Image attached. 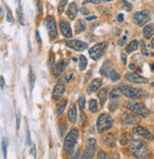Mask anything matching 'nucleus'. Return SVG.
Instances as JSON below:
<instances>
[{
    "instance_id": "obj_1",
    "label": "nucleus",
    "mask_w": 154,
    "mask_h": 159,
    "mask_svg": "<svg viewBox=\"0 0 154 159\" xmlns=\"http://www.w3.org/2000/svg\"><path fill=\"white\" fill-rule=\"evenodd\" d=\"M129 152L132 156L139 159H145L150 156V152L148 150L147 144L145 141L140 140V139H135V140H132L130 142Z\"/></svg>"
},
{
    "instance_id": "obj_2",
    "label": "nucleus",
    "mask_w": 154,
    "mask_h": 159,
    "mask_svg": "<svg viewBox=\"0 0 154 159\" xmlns=\"http://www.w3.org/2000/svg\"><path fill=\"white\" fill-rule=\"evenodd\" d=\"M79 138V132L77 129H71L70 133L67 134L64 141V150L68 154L71 155L74 152L75 145L77 144Z\"/></svg>"
},
{
    "instance_id": "obj_3",
    "label": "nucleus",
    "mask_w": 154,
    "mask_h": 159,
    "mask_svg": "<svg viewBox=\"0 0 154 159\" xmlns=\"http://www.w3.org/2000/svg\"><path fill=\"white\" fill-rule=\"evenodd\" d=\"M120 89H121V92L123 95H125L127 98H132V99H140V98H147L148 96V93L146 90L140 89V88H133L131 86L123 85L120 87Z\"/></svg>"
},
{
    "instance_id": "obj_4",
    "label": "nucleus",
    "mask_w": 154,
    "mask_h": 159,
    "mask_svg": "<svg viewBox=\"0 0 154 159\" xmlns=\"http://www.w3.org/2000/svg\"><path fill=\"white\" fill-rule=\"evenodd\" d=\"M97 131L99 134H102L108 130H109L113 126V118L110 115L107 113H103L98 116L97 119Z\"/></svg>"
},
{
    "instance_id": "obj_5",
    "label": "nucleus",
    "mask_w": 154,
    "mask_h": 159,
    "mask_svg": "<svg viewBox=\"0 0 154 159\" xmlns=\"http://www.w3.org/2000/svg\"><path fill=\"white\" fill-rule=\"evenodd\" d=\"M125 107L135 113L136 115L141 116L142 117H147L150 115L149 110L146 107V105L144 103H139V102H125Z\"/></svg>"
},
{
    "instance_id": "obj_6",
    "label": "nucleus",
    "mask_w": 154,
    "mask_h": 159,
    "mask_svg": "<svg viewBox=\"0 0 154 159\" xmlns=\"http://www.w3.org/2000/svg\"><path fill=\"white\" fill-rule=\"evenodd\" d=\"M107 48H108V45L106 42H103V43H98L94 45L91 48L89 49V54L90 56V58L94 61H97L99 60L106 52L107 50Z\"/></svg>"
},
{
    "instance_id": "obj_7",
    "label": "nucleus",
    "mask_w": 154,
    "mask_h": 159,
    "mask_svg": "<svg viewBox=\"0 0 154 159\" xmlns=\"http://www.w3.org/2000/svg\"><path fill=\"white\" fill-rule=\"evenodd\" d=\"M150 20V15L147 11H141L134 14L133 16V21L138 27L145 26Z\"/></svg>"
},
{
    "instance_id": "obj_8",
    "label": "nucleus",
    "mask_w": 154,
    "mask_h": 159,
    "mask_svg": "<svg viewBox=\"0 0 154 159\" xmlns=\"http://www.w3.org/2000/svg\"><path fill=\"white\" fill-rule=\"evenodd\" d=\"M96 145H97L96 139L89 138V140H88L87 148H86V150L84 151V152L82 154V158H84V159H91V158H93L94 155H95Z\"/></svg>"
},
{
    "instance_id": "obj_9",
    "label": "nucleus",
    "mask_w": 154,
    "mask_h": 159,
    "mask_svg": "<svg viewBox=\"0 0 154 159\" xmlns=\"http://www.w3.org/2000/svg\"><path fill=\"white\" fill-rule=\"evenodd\" d=\"M121 120L124 125H138L140 123V117L136 115L125 112L122 115Z\"/></svg>"
},
{
    "instance_id": "obj_10",
    "label": "nucleus",
    "mask_w": 154,
    "mask_h": 159,
    "mask_svg": "<svg viewBox=\"0 0 154 159\" xmlns=\"http://www.w3.org/2000/svg\"><path fill=\"white\" fill-rule=\"evenodd\" d=\"M45 25L49 32V36L51 39H54L57 36V28H56V23L55 20L52 16L46 18L45 20Z\"/></svg>"
},
{
    "instance_id": "obj_11",
    "label": "nucleus",
    "mask_w": 154,
    "mask_h": 159,
    "mask_svg": "<svg viewBox=\"0 0 154 159\" xmlns=\"http://www.w3.org/2000/svg\"><path fill=\"white\" fill-rule=\"evenodd\" d=\"M66 46L76 51H83L85 49H88L89 48V45L87 43L79 41V40H70V41L66 42Z\"/></svg>"
},
{
    "instance_id": "obj_12",
    "label": "nucleus",
    "mask_w": 154,
    "mask_h": 159,
    "mask_svg": "<svg viewBox=\"0 0 154 159\" xmlns=\"http://www.w3.org/2000/svg\"><path fill=\"white\" fill-rule=\"evenodd\" d=\"M126 79L128 80V82L130 83H133V84H147L148 82V80L145 77H142L140 76L139 74L135 73V72H130V73H128L126 75Z\"/></svg>"
},
{
    "instance_id": "obj_13",
    "label": "nucleus",
    "mask_w": 154,
    "mask_h": 159,
    "mask_svg": "<svg viewBox=\"0 0 154 159\" xmlns=\"http://www.w3.org/2000/svg\"><path fill=\"white\" fill-rule=\"evenodd\" d=\"M65 90H66V86H65L64 83L59 82L58 84H56V85L54 86V88L52 90V98L54 99V101L58 102L59 99L63 97Z\"/></svg>"
},
{
    "instance_id": "obj_14",
    "label": "nucleus",
    "mask_w": 154,
    "mask_h": 159,
    "mask_svg": "<svg viewBox=\"0 0 154 159\" xmlns=\"http://www.w3.org/2000/svg\"><path fill=\"white\" fill-rule=\"evenodd\" d=\"M132 132H133L134 134H137V135H140V136H142V137L147 139V140H153V139H154L153 134H152L148 130H147L146 128H143V127H141V126H136V127H134L133 130H132Z\"/></svg>"
},
{
    "instance_id": "obj_15",
    "label": "nucleus",
    "mask_w": 154,
    "mask_h": 159,
    "mask_svg": "<svg viewBox=\"0 0 154 159\" xmlns=\"http://www.w3.org/2000/svg\"><path fill=\"white\" fill-rule=\"evenodd\" d=\"M67 66H68V61H67V60H65V59L60 60V61L54 66V74H55V76L60 78L63 75Z\"/></svg>"
},
{
    "instance_id": "obj_16",
    "label": "nucleus",
    "mask_w": 154,
    "mask_h": 159,
    "mask_svg": "<svg viewBox=\"0 0 154 159\" xmlns=\"http://www.w3.org/2000/svg\"><path fill=\"white\" fill-rule=\"evenodd\" d=\"M59 27H60L61 33L63 34L64 37H66V38H71L72 37V31H71L70 26L67 21H61Z\"/></svg>"
},
{
    "instance_id": "obj_17",
    "label": "nucleus",
    "mask_w": 154,
    "mask_h": 159,
    "mask_svg": "<svg viewBox=\"0 0 154 159\" xmlns=\"http://www.w3.org/2000/svg\"><path fill=\"white\" fill-rule=\"evenodd\" d=\"M101 85H102V80L101 79H94V80H92V82L89 85L88 93L89 94H92V93L96 92L101 87Z\"/></svg>"
},
{
    "instance_id": "obj_18",
    "label": "nucleus",
    "mask_w": 154,
    "mask_h": 159,
    "mask_svg": "<svg viewBox=\"0 0 154 159\" xmlns=\"http://www.w3.org/2000/svg\"><path fill=\"white\" fill-rule=\"evenodd\" d=\"M102 141L108 148H113L115 146V143H116V140H115L114 135L111 134H104V136L102 137Z\"/></svg>"
},
{
    "instance_id": "obj_19",
    "label": "nucleus",
    "mask_w": 154,
    "mask_h": 159,
    "mask_svg": "<svg viewBox=\"0 0 154 159\" xmlns=\"http://www.w3.org/2000/svg\"><path fill=\"white\" fill-rule=\"evenodd\" d=\"M77 12H78V7H77V4L75 2H72L69 5V8H68V11H67V14H68V17L70 19V20H73L76 15H77Z\"/></svg>"
},
{
    "instance_id": "obj_20",
    "label": "nucleus",
    "mask_w": 154,
    "mask_h": 159,
    "mask_svg": "<svg viewBox=\"0 0 154 159\" xmlns=\"http://www.w3.org/2000/svg\"><path fill=\"white\" fill-rule=\"evenodd\" d=\"M111 70H112L111 69V63H110L109 60H107V61L104 62V64L102 65V66L100 68V74L105 76V77H108Z\"/></svg>"
},
{
    "instance_id": "obj_21",
    "label": "nucleus",
    "mask_w": 154,
    "mask_h": 159,
    "mask_svg": "<svg viewBox=\"0 0 154 159\" xmlns=\"http://www.w3.org/2000/svg\"><path fill=\"white\" fill-rule=\"evenodd\" d=\"M68 118L70 123H75L77 119V111H76V106L74 104L70 105L69 113H68Z\"/></svg>"
},
{
    "instance_id": "obj_22",
    "label": "nucleus",
    "mask_w": 154,
    "mask_h": 159,
    "mask_svg": "<svg viewBox=\"0 0 154 159\" xmlns=\"http://www.w3.org/2000/svg\"><path fill=\"white\" fill-rule=\"evenodd\" d=\"M143 34L145 38L150 39L154 35V24H149V25L145 26L143 30Z\"/></svg>"
},
{
    "instance_id": "obj_23",
    "label": "nucleus",
    "mask_w": 154,
    "mask_h": 159,
    "mask_svg": "<svg viewBox=\"0 0 154 159\" xmlns=\"http://www.w3.org/2000/svg\"><path fill=\"white\" fill-rule=\"evenodd\" d=\"M132 140H133V136L128 133L123 134L120 137V143H121V145H124V146L129 144Z\"/></svg>"
},
{
    "instance_id": "obj_24",
    "label": "nucleus",
    "mask_w": 154,
    "mask_h": 159,
    "mask_svg": "<svg viewBox=\"0 0 154 159\" xmlns=\"http://www.w3.org/2000/svg\"><path fill=\"white\" fill-rule=\"evenodd\" d=\"M74 30H75V33H81L86 30V24L83 20H77L75 25H74Z\"/></svg>"
},
{
    "instance_id": "obj_25",
    "label": "nucleus",
    "mask_w": 154,
    "mask_h": 159,
    "mask_svg": "<svg viewBox=\"0 0 154 159\" xmlns=\"http://www.w3.org/2000/svg\"><path fill=\"white\" fill-rule=\"evenodd\" d=\"M139 47V41L137 40H132V41L127 46L126 48V52L127 53H131L133 51H135Z\"/></svg>"
},
{
    "instance_id": "obj_26",
    "label": "nucleus",
    "mask_w": 154,
    "mask_h": 159,
    "mask_svg": "<svg viewBox=\"0 0 154 159\" xmlns=\"http://www.w3.org/2000/svg\"><path fill=\"white\" fill-rule=\"evenodd\" d=\"M67 104H68V101H67L66 98L62 99V101H61L60 102H58V104H57V106H56V115H57V116L61 115V114L64 112V110H65Z\"/></svg>"
},
{
    "instance_id": "obj_27",
    "label": "nucleus",
    "mask_w": 154,
    "mask_h": 159,
    "mask_svg": "<svg viewBox=\"0 0 154 159\" xmlns=\"http://www.w3.org/2000/svg\"><path fill=\"white\" fill-rule=\"evenodd\" d=\"M98 98L100 99V102H101V105L104 106V104L106 103L107 102V98H108V91L107 89H101L98 93Z\"/></svg>"
},
{
    "instance_id": "obj_28",
    "label": "nucleus",
    "mask_w": 154,
    "mask_h": 159,
    "mask_svg": "<svg viewBox=\"0 0 154 159\" xmlns=\"http://www.w3.org/2000/svg\"><path fill=\"white\" fill-rule=\"evenodd\" d=\"M30 71H29V84H30V89L31 91H32L33 86H34V83H35V75L33 73L32 67L30 66Z\"/></svg>"
},
{
    "instance_id": "obj_29",
    "label": "nucleus",
    "mask_w": 154,
    "mask_h": 159,
    "mask_svg": "<svg viewBox=\"0 0 154 159\" xmlns=\"http://www.w3.org/2000/svg\"><path fill=\"white\" fill-rule=\"evenodd\" d=\"M108 78L110 80V81H111L112 83H115V82L119 81L120 78H121V76H120V74H119L116 70H113V69H112V70L110 71V73L108 74Z\"/></svg>"
},
{
    "instance_id": "obj_30",
    "label": "nucleus",
    "mask_w": 154,
    "mask_h": 159,
    "mask_svg": "<svg viewBox=\"0 0 154 159\" xmlns=\"http://www.w3.org/2000/svg\"><path fill=\"white\" fill-rule=\"evenodd\" d=\"M121 89L120 87H114L111 91H110V94H109V97L111 99H117L120 98V94H121Z\"/></svg>"
},
{
    "instance_id": "obj_31",
    "label": "nucleus",
    "mask_w": 154,
    "mask_h": 159,
    "mask_svg": "<svg viewBox=\"0 0 154 159\" xmlns=\"http://www.w3.org/2000/svg\"><path fill=\"white\" fill-rule=\"evenodd\" d=\"M87 65H88L87 58L84 55L79 56V69L81 71H84L86 69V67H87Z\"/></svg>"
},
{
    "instance_id": "obj_32",
    "label": "nucleus",
    "mask_w": 154,
    "mask_h": 159,
    "mask_svg": "<svg viewBox=\"0 0 154 159\" xmlns=\"http://www.w3.org/2000/svg\"><path fill=\"white\" fill-rule=\"evenodd\" d=\"M55 66V57L53 51H50L49 59H48V66L50 69H52Z\"/></svg>"
},
{
    "instance_id": "obj_33",
    "label": "nucleus",
    "mask_w": 154,
    "mask_h": 159,
    "mask_svg": "<svg viewBox=\"0 0 154 159\" xmlns=\"http://www.w3.org/2000/svg\"><path fill=\"white\" fill-rule=\"evenodd\" d=\"M89 108L92 113H96L98 111V106H97V102L95 99H90L89 102Z\"/></svg>"
},
{
    "instance_id": "obj_34",
    "label": "nucleus",
    "mask_w": 154,
    "mask_h": 159,
    "mask_svg": "<svg viewBox=\"0 0 154 159\" xmlns=\"http://www.w3.org/2000/svg\"><path fill=\"white\" fill-rule=\"evenodd\" d=\"M119 1L122 3V8H123V10H125V11H131L132 5H131L129 2H128L127 0H119Z\"/></svg>"
},
{
    "instance_id": "obj_35",
    "label": "nucleus",
    "mask_w": 154,
    "mask_h": 159,
    "mask_svg": "<svg viewBox=\"0 0 154 159\" xmlns=\"http://www.w3.org/2000/svg\"><path fill=\"white\" fill-rule=\"evenodd\" d=\"M67 2H68V0H60V3L58 4V12H59V14L63 13Z\"/></svg>"
},
{
    "instance_id": "obj_36",
    "label": "nucleus",
    "mask_w": 154,
    "mask_h": 159,
    "mask_svg": "<svg viewBox=\"0 0 154 159\" xmlns=\"http://www.w3.org/2000/svg\"><path fill=\"white\" fill-rule=\"evenodd\" d=\"M78 104H79L80 110H84V108H85V104H86V99H85V96H84V95H82V96L79 98Z\"/></svg>"
},
{
    "instance_id": "obj_37",
    "label": "nucleus",
    "mask_w": 154,
    "mask_h": 159,
    "mask_svg": "<svg viewBox=\"0 0 154 159\" xmlns=\"http://www.w3.org/2000/svg\"><path fill=\"white\" fill-rule=\"evenodd\" d=\"M59 130H60V134L63 136L65 132H66V130H67V123H64L63 121H61L59 123Z\"/></svg>"
},
{
    "instance_id": "obj_38",
    "label": "nucleus",
    "mask_w": 154,
    "mask_h": 159,
    "mask_svg": "<svg viewBox=\"0 0 154 159\" xmlns=\"http://www.w3.org/2000/svg\"><path fill=\"white\" fill-rule=\"evenodd\" d=\"M141 51H142V54H144L145 56H148L149 53L147 52V47H146V43L144 41H141Z\"/></svg>"
},
{
    "instance_id": "obj_39",
    "label": "nucleus",
    "mask_w": 154,
    "mask_h": 159,
    "mask_svg": "<svg viewBox=\"0 0 154 159\" xmlns=\"http://www.w3.org/2000/svg\"><path fill=\"white\" fill-rule=\"evenodd\" d=\"M7 21L8 22H13V17H12V13L10 8H7Z\"/></svg>"
},
{
    "instance_id": "obj_40",
    "label": "nucleus",
    "mask_w": 154,
    "mask_h": 159,
    "mask_svg": "<svg viewBox=\"0 0 154 159\" xmlns=\"http://www.w3.org/2000/svg\"><path fill=\"white\" fill-rule=\"evenodd\" d=\"M7 145H8L7 139H3V141H2V150H3V153H4V157L5 158L7 157Z\"/></svg>"
},
{
    "instance_id": "obj_41",
    "label": "nucleus",
    "mask_w": 154,
    "mask_h": 159,
    "mask_svg": "<svg viewBox=\"0 0 154 159\" xmlns=\"http://www.w3.org/2000/svg\"><path fill=\"white\" fill-rule=\"evenodd\" d=\"M118 107H119V102H111V104L109 106V109H110V111L114 112L115 110H117Z\"/></svg>"
},
{
    "instance_id": "obj_42",
    "label": "nucleus",
    "mask_w": 154,
    "mask_h": 159,
    "mask_svg": "<svg viewBox=\"0 0 154 159\" xmlns=\"http://www.w3.org/2000/svg\"><path fill=\"white\" fill-rule=\"evenodd\" d=\"M26 143L27 145H31V135H30V131H29V128L27 127L26 128Z\"/></svg>"
},
{
    "instance_id": "obj_43",
    "label": "nucleus",
    "mask_w": 154,
    "mask_h": 159,
    "mask_svg": "<svg viewBox=\"0 0 154 159\" xmlns=\"http://www.w3.org/2000/svg\"><path fill=\"white\" fill-rule=\"evenodd\" d=\"M20 121H21V118H20V114L17 111L16 112V129L18 130L19 127H20Z\"/></svg>"
},
{
    "instance_id": "obj_44",
    "label": "nucleus",
    "mask_w": 154,
    "mask_h": 159,
    "mask_svg": "<svg viewBox=\"0 0 154 159\" xmlns=\"http://www.w3.org/2000/svg\"><path fill=\"white\" fill-rule=\"evenodd\" d=\"M97 158L98 159H106L107 158V153L104 151H99L98 154H97Z\"/></svg>"
},
{
    "instance_id": "obj_45",
    "label": "nucleus",
    "mask_w": 154,
    "mask_h": 159,
    "mask_svg": "<svg viewBox=\"0 0 154 159\" xmlns=\"http://www.w3.org/2000/svg\"><path fill=\"white\" fill-rule=\"evenodd\" d=\"M88 3H91V4H100L101 0H84L83 4H88Z\"/></svg>"
},
{
    "instance_id": "obj_46",
    "label": "nucleus",
    "mask_w": 154,
    "mask_h": 159,
    "mask_svg": "<svg viewBox=\"0 0 154 159\" xmlns=\"http://www.w3.org/2000/svg\"><path fill=\"white\" fill-rule=\"evenodd\" d=\"M126 41H127V36H123V38L118 42V45H119L120 47H123V46L126 44Z\"/></svg>"
},
{
    "instance_id": "obj_47",
    "label": "nucleus",
    "mask_w": 154,
    "mask_h": 159,
    "mask_svg": "<svg viewBox=\"0 0 154 159\" xmlns=\"http://www.w3.org/2000/svg\"><path fill=\"white\" fill-rule=\"evenodd\" d=\"M80 11H81V13L82 14H84V15H87V14H89V9H87V8H81L80 9Z\"/></svg>"
},
{
    "instance_id": "obj_48",
    "label": "nucleus",
    "mask_w": 154,
    "mask_h": 159,
    "mask_svg": "<svg viewBox=\"0 0 154 159\" xmlns=\"http://www.w3.org/2000/svg\"><path fill=\"white\" fill-rule=\"evenodd\" d=\"M35 37H36V42H38V43H41V38H40L39 31H36V32H35Z\"/></svg>"
},
{
    "instance_id": "obj_49",
    "label": "nucleus",
    "mask_w": 154,
    "mask_h": 159,
    "mask_svg": "<svg viewBox=\"0 0 154 159\" xmlns=\"http://www.w3.org/2000/svg\"><path fill=\"white\" fill-rule=\"evenodd\" d=\"M117 21L120 22V23H122V22L124 21V14H123V13H120V14L117 16Z\"/></svg>"
},
{
    "instance_id": "obj_50",
    "label": "nucleus",
    "mask_w": 154,
    "mask_h": 159,
    "mask_svg": "<svg viewBox=\"0 0 154 159\" xmlns=\"http://www.w3.org/2000/svg\"><path fill=\"white\" fill-rule=\"evenodd\" d=\"M31 154H32L34 157L36 156V150H35V145H34V144H32V148H31Z\"/></svg>"
},
{
    "instance_id": "obj_51",
    "label": "nucleus",
    "mask_w": 154,
    "mask_h": 159,
    "mask_svg": "<svg viewBox=\"0 0 154 159\" xmlns=\"http://www.w3.org/2000/svg\"><path fill=\"white\" fill-rule=\"evenodd\" d=\"M121 59H122V61H123V64L127 65V56H126V54H122L121 55Z\"/></svg>"
},
{
    "instance_id": "obj_52",
    "label": "nucleus",
    "mask_w": 154,
    "mask_h": 159,
    "mask_svg": "<svg viewBox=\"0 0 154 159\" xmlns=\"http://www.w3.org/2000/svg\"><path fill=\"white\" fill-rule=\"evenodd\" d=\"M0 82H1V89L3 90L5 87V82H4V78L2 76H1V78H0Z\"/></svg>"
},
{
    "instance_id": "obj_53",
    "label": "nucleus",
    "mask_w": 154,
    "mask_h": 159,
    "mask_svg": "<svg viewBox=\"0 0 154 159\" xmlns=\"http://www.w3.org/2000/svg\"><path fill=\"white\" fill-rule=\"evenodd\" d=\"M73 77V73H70V74H69V75H67L66 76V81L67 82H70V79Z\"/></svg>"
},
{
    "instance_id": "obj_54",
    "label": "nucleus",
    "mask_w": 154,
    "mask_h": 159,
    "mask_svg": "<svg viewBox=\"0 0 154 159\" xmlns=\"http://www.w3.org/2000/svg\"><path fill=\"white\" fill-rule=\"evenodd\" d=\"M85 19H86V21H92V20L96 19V17L95 16H89V17H86Z\"/></svg>"
},
{
    "instance_id": "obj_55",
    "label": "nucleus",
    "mask_w": 154,
    "mask_h": 159,
    "mask_svg": "<svg viewBox=\"0 0 154 159\" xmlns=\"http://www.w3.org/2000/svg\"><path fill=\"white\" fill-rule=\"evenodd\" d=\"M37 1H38L37 6H38V8H39V12H41V11H42V9H41V0H37Z\"/></svg>"
},
{
    "instance_id": "obj_56",
    "label": "nucleus",
    "mask_w": 154,
    "mask_h": 159,
    "mask_svg": "<svg viewBox=\"0 0 154 159\" xmlns=\"http://www.w3.org/2000/svg\"><path fill=\"white\" fill-rule=\"evenodd\" d=\"M128 67H129V69L133 70V69H135V65H134V64H130Z\"/></svg>"
},
{
    "instance_id": "obj_57",
    "label": "nucleus",
    "mask_w": 154,
    "mask_h": 159,
    "mask_svg": "<svg viewBox=\"0 0 154 159\" xmlns=\"http://www.w3.org/2000/svg\"><path fill=\"white\" fill-rule=\"evenodd\" d=\"M151 48H154V38L151 40Z\"/></svg>"
},
{
    "instance_id": "obj_58",
    "label": "nucleus",
    "mask_w": 154,
    "mask_h": 159,
    "mask_svg": "<svg viewBox=\"0 0 154 159\" xmlns=\"http://www.w3.org/2000/svg\"><path fill=\"white\" fill-rule=\"evenodd\" d=\"M151 70H154V64L151 65Z\"/></svg>"
},
{
    "instance_id": "obj_59",
    "label": "nucleus",
    "mask_w": 154,
    "mask_h": 159,
    "mask_svg": "<svg viewBox=\"0 0 154 159\" xmlns=\"http://www.w3.org/2000/svg\"><path fill=\"white\" fill-rule=\"evenodd\" d=\"M104 2H109V1H111V0H103Z\"/></svg>"
},
{
    "instance_id": "obj_60",
    "label": "nucleus",
    "mask_w": 154,
    "mask_h": 159,
    "mask_svg": "<svg viewBox=\"0 0 154 159\" xmlns=\"http://www.w3.org/2000/svg\"><path fill=\"white\" fill-rule=\"evenodd\" d=\"M151 85H152V86H153V87H154V82H153V83H152V84H151Z\"/></svg>"
}]
</instances>
